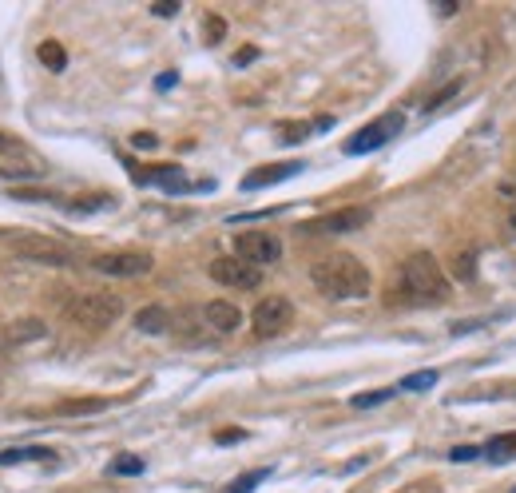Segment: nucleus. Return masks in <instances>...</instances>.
Masks as SVG:
<instances>
[{
	"mask_svg": "<svg viewBox=\"0 0 516 493\" xmlns=\"http://www.w3.org/2000/svg\"><path fill=\"white\" fill-rule=\"evenodd\" d=\"M453 295L449 275L441 271V263L429 251H414L402 267H397L394 291H389V302H405V307H433V302H445Z\"/></svg>",
	"mask_w": 516,
	"mask_h": 493,
	"instance_id": "1",
	"label": "nucleus"
},
{
	"mask_svg": "<svg viewBox=\"0 0 516 493\" xmlns=\"http://www.w3.org/2000/svg\"><path fill=\"white\" fill-rule=\"evenodd\" d=\"M310 282L322 291L326 299H338V302H350V299H365L374 287L370 279V267L354 255H326L310 267Z\"/></svg>",
	"mask_w": 516,
	"mask_h": 493,
	"instance_id": "2",
	"label": "nucleus"
},
{
	"mask_svg": "<svg viewBox=\"0 0 516 493\" xmlns=\"http://www.w3.org/2000/svg\"><path fill=\"white\" fill-rule=\"evenodd\" d=\"M123 314V299L120 295H112V291H92V295H76L64 307V319L72 322V327H80V330H92V334H100V330H108L115 319Z\"/></svg>",
	"mask_w": 516,
	"mask_h": 493,
	"instance_id": "3",
	"label": "nucleus"
},
{
	"mask_svg": "<svg viewBox=\"0 0 516 493\" xmlns=\"http://www.w3.org/2000/svg\"><path fill=\"white\" fill-rule=\"evenodd\" d=\"M8 247H13L16 259H28V263H44V267H72V251L56 239H44V235H28V231H16L8 235Z\"/></svg>",
	"mask_w": 516,
	"mask_h": 493,
	"instance_id": "4",
	"label": "nucleus"
},
{
	"mask_svg": "<svg viewBox=\"0 0 516 493\" xmlns=\"http://www.w3.org/2000/svg\"><path fill=\"white\" fill-rule=\"evenodd\" d=\"M290 322H294V302L282 295H267L250 314V330L258 339H278L282 330H290Z\"/></svg>",
	"mask_w": 516,
	"mask_h": 493,
	"instance_id": "5",
	"label": "nucleus"
},
{
	"mask_svg": "<svg viewBox=\"0 0 516 493\" xmlns=\"http://www.w3.org/2000/svg\"><path fill=\"white\" fill-rule=\"evenodd\" d=\"M151 267H155V255H147V251H108V255L92 259V271H100L108 279H140Z\"/></svg>",
	"mask_w": 516,
	"mask_h": 493,
	"instance_id": "6",
	"label": "nucleus"
},
{
	"mask_svg": "<svg viewBox=\"0 0 516 493\" xmlns=\"http://www.w3.org/2000/svg\"><path fill=\"white\" fill-rule=\"evenodd\" d=\"M235 255L242 263L262 271V267H270L282 259V243H278V235H270V231H242V235H235Z\"/></svg>",
	"mask_w": 516,
	"mask_h": 493,
	"instance_id": "7",
	"label": "nucleus"
},
{
	"mask_svg": "<svg viewBox=\"0 0 516 493\" xmlns=\"http://www.w3.org/2000/svg\"><path fill=\"white\" fill-rule=\"evenodd\" d=\"M402 128H405V115H402V112H385V115H377L370 128H362L357 135H350V140H346V152H350V155L377 152L382 143L394 140V135L402 132Z\"/></svg>",
	"mask_w": 516,
	"mask_h": 493,
	"instance_id": "8",
	"label": "nucleus"
},
{
	"mask_svg": "<svg viewBox=\"0 0 516 493\" xmlns=\"http://www.w3.org/2000/svg\"><path fill=\"white\" fill-rule=\"evenodd\" d=\"M210 279L219 282V287H235V291H258L262 287V271L242 263L239 255H223L210 263Z\"/></svg>",
	"mask_w": 516,
	"mask_h": 493,
	"instance_id": "9",
	"label": "nucleus"
},
{
	"mask_svg": "<svg viewBox=\"0 0 516 493\" xmlns=\"http://www.w3.org/2000/svg\"><path fill=\"white\" fill-rule=\"evenodd\" d=\"M374 219L370 207H342V212H330V215H318L310 219L302 231H318V235H346V231H357Z\"/></svg>",
	"mask_w": 516,
	"mask_h": 493,
	"instance_id": "10",
	"label": "nucleus"
},
{
	"mask_svg": "<svg viewBox=\"0 0 516 493\" xmlns=\"http://www.w3.org/2000/svg\"><path fill=\"white\" fill-rule=\"evenodd\" d=\"M203 322L210 330H219V334H235L242 327V311L235 307V302H227V299H210L203 307Z\"/></svg>",
	"mask_w": 516,
	"mask_h": 493,
	"instance_id": "11",
	"label": "nucleus"
},
{
	"mask_svg": "<svg viewBox=\"0 0 516 493\" xmlns=\"http://www.w3.org/2000/svg\"><path fill=\"white\" fill-rule=\"evenodd\" d=\"M302 163H267V167H255V172L242 175V192H258V187H270V183H282L290 175H298Z\"/></svg>",
	"mask_w": 516,
	"mask_h": 493,
	"instance_id": "12",
	"label": "nucleus"
},
{
	"mask_svg": "<svg viewBox=\"0 0 516 493\" xmlns=\"http://www.w3.org/2000/svg\"><path fill=\"white\" fill-rule=\"evenodd\" d=\"M48 327L40 319H20L16 327H8L5 334H0V342L5 346H20V342H33V339H44Z\"/></svg>",
	"mask_w": 516,
	"mask_h": 493,
	"instance_id": "13",
	"label": "nucleus"
},
{
	"mask_svg": "<svg viewBox=\"0 0 516 493\" xmlns=\"http://www.w3.org/2000/svg\"><path fill=\"white\" fill-rule=\"evenodd\" d=\"M135 330H143V334H163V330H171V314H167L163 307H143L140 314H135Z\"/></svg>",
	"mask_w": 516,
	"mask_h": 493,
	"instance_id": "14",
	"label": "nucleus"
},
{
	"mask_svg": "<svg viewBox=\"0 0 516 493\" xmlns=\"http://www.w3.org/2000/svg\"><path fill=\"white\" fill-rule=\"evenodd\" d=\"M48 446H20V449H0V466H20V461H52Z\"/></svg>",
	"mask_w": 516,
	"mask_h": 493,
	"instance_id": "15",
	"label": "nucleus"
},
{
	"mask_svg": "<svg viewBox=\"0 0 516 493\" xmlns=\"http://www.w3.org/2000/svg\"><path fill=\"white\" fill-rule=\"evenodd\" d=\"M96 410H108V398H80V402H60L56 418H76V414H96Z\"/></svg>",
	"mask_w": 516,
	"mask_h": 493,
	"instance_id": "16",
	"label": "nucleus"
},
{
	"mask_svg": "<svg viewBox=\"0 0 516 493\" xmlns=\"http://www.w3.org/2000/svg\"><path fill=\"white\" fill-rule=\"evenodd\" d=\"M484 458L489 461H512L516 458V429L512 434H497L492 442H484Z\"/></svg>",
	"mask_w": 516,
	"mask_h": 493,
	"instance_id": "17",
	"label": "nucleus"
},
{
	"mask_svg": "<svg viewBox=\"0 0 516 493\" xmlns=\"http://www.w3.org/2000/svg\"><path fill=\"white\" fill-rule=\"evenodd\" d=\"M36 56L48 72H64L68 68V52H64V44H56V40H44V44L36 48Z\"/></svg>",
	"mask_w": 516,
	"mask_h": 493,
	"instance_id": "18",
	"label": "nucleus"
},
{
	"mask_svg": "<svg viewBox=\"0 0 516 493\" xmlns=\"http://www.w3.org/2000/svg\"><path fill=\"white\" fill-rule=\"evenodd\" d=\"M449 267H453V275H457V279H472V275H477V255H472V251H457Z\"/></svg>",
	"mask_w": 516,
	"mask_h": 493,
	"instance_id": "19",
	"label": "nucleus"
},
{
	"mask_svg": "<svg viewBox=\"0 0 516 493\" xmlns=\"http://www.w3.org/2000/svg\"><path fill=\"white\" fill-rule=\"evenodd\" d=\"M112 474H120V478L143 474V458H135V454H120V458L112 461Z\"/></svg>",
	"mask_w": 516,
	"mask_h": 493,
	"instance_id": "20",
	"label": "nucleus"
},
{
	"mask_svg": "<svg viewBox=\"0 0 516 493\" xmlns=\"http://www.w3.org/2000/svg\"><path fill=\"white\" fill-rule=\"evenodd\" d=\"M394 398V390H370V394H354L350 402H354V410H374V406H382Z\"/></svg>",
	"mask_w": 516,
	"mask_h": 493,
	"instance_id": "21",
	"label": "nucleus"
},
{
	"mask_svg": "<svg viewBox=\"0 0 516 493\" xmlns=\"http://www.w3.org/2000/svg\"><path fill=\"white\" fill-rule=\"evenodd\" d=\"M461 88H465V80H449V84H445V88H441V92H437V96H433V100H429V104H425V112H437V108H445V104H449L453 96H457V92H461Z\"/></svg>",
	"mask_w": 516,
	"mask_h": 493,
	"instance_id": "22",
	"label": "nucleus"
},
{
	"mask_svg": "<svg viewBox=\"0 0 516 493\" xmlns=\"http://www.w3.org/2000/svg\"><path fill=\"white\" fill-rule=\"evenodd\" d=\"M227 36V20L223 16H203V40L207 44H219Z\"/></svg>",
	"mask_w": 516,
	"mask_h": 493,
	"instance_id": "23",
	"label": "nucleus"
},
{
	"mask_svg": "<svg viewBox=\"0 0 516 493\" xmlns=\"http://www.w3.org/2000/svg\"><path fill=\"white\" fill-rule=\"evenodd\" d=\"M433 382H437V370H417L409 379H402V390H429Z\"/></svg>",
	"mask_w": 516,
	"mask_h": 493,
	"instance_id": "24",
	"label": "nucleus"
},
{
	"mask_svg": "<svg viewBox=\"0 0 516 493\" xmlns=\"http://www.w3.org/2000/svg\"><path fill=\"white\" fill-rule=\"evenodd\" d=\"M282 128H287L282 132V143H302L310 135V123H282Z\"/></svg>",
	"mask_w": 516,
	"mask_h": 493,
	"instance_id": "25",
	"label": "nucleus"
},
{
	"mask_svg": "<svg viewBox=\"0 0 516 493\" xmlns=\"http://www.w3.org/2000/svg\"><path fill=\"white\" fill-rule=\"evenodd\" d=\"M262 478H270V469H255V474H247L242 481H235V486H230V493H250V489H255Z\"/></svg>",
	"mask_w": 516,
	"mask_h": 493,
	"instance_id": "26",
	"label": "nucleus"
},
{
	"mask_svg": "<svg viewBox=\"0 0 516 493\" xmlns=\"http://www.w3.org/2000/svg\"><path fill=\"white\" fill-rule=\"evenodd\" d=\"M481 454H484V446H453L449 449L453 461H472V458H481Z\"/></svg>",
	"mask_w": 516,
	"mask_h": 493,
	"instance_id": "27",
	"label": "nucleus"
},
{
	"mask_svg": "<svg viewBox=\"0 0 516 493\" xmlns=\"http://www.w3.org/2000/svg\"><path fill=\"white\" fill-rule=\"evenodd\" d=\"M242 438H247L242 429H219L215 442H219V446H230V442H242Z\"/></svg>",
	"mask_w": 516,
	"mask_h": 493,
	"instance_id": "28",
	"label": "nucleus"
},
{
	"mask_svg": "<svg viewBox=\"0 0 516 493\" xmlns=\"http://www.w3.org/2000/svg\"><path fill=\"white\" fill-rule=\"evenodd\" d=\"M0 152H5V155H16V152H24V148H20V140H13V135L0 132Z\"/></svg>",
	"mask_w": 516,
	"mask_h": 493,
	"instance_id": "29",
	"label": "nucleus"
},
{
	"mask_svg": "<svg viewBox=\"0 0 516 493\" xmlns=\"http://www.w3.org/2000/svg\"><path fill=\"white\" fill-rule=\"evenodd\" d=\"M131 143H135V148H147V152H151V148H155V143H160V140H155L151 132H140V135H131Z\"/></svg>",
	"mask_w": 516,
	"mask_h": 493,
	"instance_id": "30",
	"label": "nucleus"
},
{
	"mask_svg": "<svg viewBox=\"0 0 516 493\" xmlns=\"http://www.w3.org/2000/svg\"><path fill=\"white\" fill-rule=\"evenodd\" d=\"M151 13H155V16H175V13H179V0H163V5H155Z\"/></svg>",
	"mask_w": 516,
	"mask_h": 493,
	"instance_id": "31",
	"label": "nucleus"
},
{
	"mask_svg": "<svg viewBox=\"0 0 516 493\" xmlns=\"http://www.w3.org/2000/svg\"><path fill=\"white\" fill-rule=\"evenodd\" d=\"M255 56H258V48H242L239 56H235V64H239V68H247V64H250V60H255Z\"/></svg>",
	"mask_w": 516,
	"mask_h": 493,
	"instance_id": "32",
	"label": "nucleus"
},
{
	"mask_svg": "<svg viewBox=\"0 0 516 493\" xmlns=\"http://www.w3.org/2000/svg\"><path fill=\"white\" fill-rule=\"evenodd\" d=\"M171 84H175V72H163V76L155 80V88H171Z\"/></svg>",
	"mask_w": 516,
	"mask_h": 493,
	"instance_id": "33",
	"label": "nucleus"
},
{
	"mask_svg": "<svg viewBox=\"0 0 516 493\" xmlns=\"http://www.w3.org/2000/svg\"><path fill=\"white\" fill-rule=\"evenodd\" d=\"M509 235L516 239V207H512V212H509Z\"/></svg>",
	"mask_w": 516,
	"mask_h": 493,
	"instance_id": "34",
	"label": "nucleus"
}]
</instances>
